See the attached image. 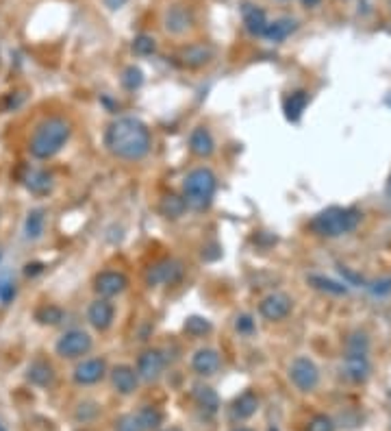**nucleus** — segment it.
Wrapping results in <instances>:
<instances>
[{
  "label": "nucleus",
  "mask_w": 391,
  "mask_h": 431,
  "mask_svg": "<svg viewBox=\"0 0 391 431\" xmlns=\"http://www.w3.org/2000/svg\"><path fill=\"white\" fill-rule=\"evenodd\" d=\"M190 27H192V16L185 7L176 5L168 11V16H166V29L168 31L178 35V33H185Z\"/></svg>",
  "instance_id": "nucleus-22"
},
{
  "label": "nucleus",
  "mask_w": 391,
  "mask_h": 431,
  "mask_svg": "<svg viewBox=\"0 0 391 431\" xmlns=\"http://www.w3.org/2000/svg\"><path fill=\"white\" fill-rule=\"evenodd\" d=\"M24 231H26V238L29 240H37L44 233V212L42 210H33L29 216H26Z\"/></svg>",
  "instance_id": "nucleus-29"
},
{
  "label": "nucleus",
  "mask_w": 391,
  "mask_h": 431,
  "mask_svg": "<svg viewBox=\"0 0 391 431\" xmlns=\"http://www.w3.org/2000/svg\"><path fill=\"white\" fill-rule=\"evenodd\" d=\"M163 368H166V358L161 355V351L156 348H150V351H144L137 360V377L144 379V382H156L161 375H163Z\"/></svg>",
  "instance_id": "nucleus-10"
},
{
  "label": "nucleus",
  "mask_w": 391,
  "mask_h": 431,
  "mask_svg": "<svg viewBox=\"0 0 391 431\" xmlns=\"http://www.w3.org/2000/svg\"><path fill=\"white\" fill-rule=\"evenodd\" d=\"M222 360H220V353L216 348H198L192 358V368L200 375V377H211L220 370Z\"/></svg>",
  "instance_id": "nucleus-12"
},
{
  "label": "nucleus",
  "mask_w": 391,
  "mask_h": 431,
  "mask_svg": "<svg viewBox=\"0 0 391 431\" xmlns=\"http://www.w3.org/2000/svg\"><path fill=\"white\" fill-rule=\"evenodd\" d=\"M94 346V340L87 332L83 329H70L66 332L59 340H57V355L66 360H76V358H83L87 355Z\"/></svg>",
  "instance_id": "nucleus-5"
},
{
  "label": "nucleus",
  "mask_w": 391,
  "mask_h": 431,
  "mask_svg": "<svg viewBox=\"0 0 391 431\" xmlns=\"http://www.w3.org/2000/svg\"><path fill=\"white\" fill-rule=\"evenodd\" d=\"M182 277V264L178 260H161L148 268V286H174Z\"/></svg>",
  "instance_id": "nucleus-7"
},
{
  "label": "nucleus",
  "mask_w": 391,
  "mask_h": 431,
  "mask_svg": "<svg viewBox=\"0 0 391 431\" xmlns=\"http://www.w3.org/2000/svg\"><path fill=\"white\" fill-rule=\"evenodd\" d=\"M306 431H335V423L326 414H318V416L311 418Z\"/></svg>",
  "instance_id": "nucleus-35"
},
{
  "label": "nucleus",
  "mask_w": 391,
  "mask_h": 431,
  "mask_svg": "<svg viewBox=\"0 0 391 431\" xmlns=\"http://www.w3.org/2000/svg\"><path fill=\"white\" fill-rule=\"evenodd\" d=\"M180 59H182V66H187V68H202L213 59V48L206 44L187 46L180 53Z\"/></svg>",
  "instance_id": "nucleus-17"
},
{
  "label": "nucleus",
  "mask_w": 391,
  "mask_h": 431,
  "mask_svg": "<svg viewBox=\"0 0 391 431\" xmlns=\"http://www.w3.org/2000/svg\"><path fill=\"white\" fill-rule=\"evenodd\" d=\"M309 284L320 290V292H326V294H335V296H342L348 292L346 284H339V281H333V279H326L322 274H311L309 277Z\"/></svg>",
  "instance_id": "nucleus-25"
},
{
  "label": "nucleus",
  "mask_w": 391,
  "mask_h": 431,
  "mask_svg": "<svg viewBox=\"0 0 391 431\" xmlns=\"http://www.w3.org/2000/svg\"><path fill=\"white\" fill-rule=\"evenodd\" d=\"M72 135V124L63 116L44 118L29 140V150L35 159H52L59 155Z\"/></svg>",
  "instance_id": "nucleus-2"
},
{
  "label": "nucleus",
  "mask_w": 391,
  "mask_h": 431,
  "mask_svg": "<svg viewBox=\"0 0 391 431\" xmlns=\"http://www.w3.org/2000/svg\"><path fill=\"white\" fill-rule=\"evenodd\" d=\"M218 192V176L211 168H194L185 181H182V200H185L187 210L204 212L211 207L213 196Z\"/></svg>",
  "instance_id": "nucleus-3"
},
{
  "label": "nucleus",
  "mask_w": 391,
  "mask_h": 431,
  "mask_svg": "<svg viewBox=\"0 0 391 431\" xmlns=\"http://www.w3.org/2000/svg\"><path fill=\"white\" fill-rule=\"evenodd\" d=\"M361 222V212L354 207H328L311 220V231L322 238H342L354 231Z\"/></svg>",
  "instance_id": "nucleus-4"
},
{
  "label": "nucleus",
  "mask_w": 391,
  "mask_h": 431,
  "mask_svg": "<svg viewBox=\"0 0 391 431\" xmlns=\"http://www.w3.org/2000/svg\"><path fill=\"white\" fill-rule=\"evenodd\" d=\"M113 318H116V308H113V303H109L107 298L94 301L87 310V320L96 332H107V329L113 324Z\"/></svg>",
  "instance_id": "nucleus-11"
},
{
  "label": "nucleus",
  "mask_w": 391,
  "mask_h": 431,
  "mask_svg": "<svg viewBox=\"0 0 391 431\" xmlns=\"http://www.w3.org/2000/svg\"><path fill=\"white\" fill-rule=\"evenodd\" d=\"M26 188L35 194H46L52 188V176L46 170H31V174L26 176Z\"/></svg>",
  "instance_id": "nucleus-27"
},
{
  "label": "nucleus",
  "mask_w": 391,
  "mask_h": 431,
  "mask_svg": "<svg viewBox=\"0 0 391 431\" xmlns=\"http://www.w3.org/2000/svg\"><path fill=\"white\" fill-rule=\"evenodd\" d=\"M128 288V277L120 270H102L94 279V292L100 298H111Z\"/></svg>",
  "instance_id": "nucleus-9"
},
{
  "label": "nucleus",
  "mask_w": 391,
  "mask_h": 431,
  "mask_svg": "<svg viewBox=\"0 0 391 431\" xmlns=\"http://www.w3.org/2000/svg\"><path fill=\"white\" fill-rule=\"evenodd\" d=\"M116 431H146L142 427V420L137 414H128V416H122L116 425Z\"/></svg>",
  "instance_id": "nucleus-34"
},
{
  "label": "nucleus",
  "mask_w": 391,
  "mask_h": 431,
  "mask_svg": "<svg viewBox=\"0 0 391 431\" xmlns=\"http://www.w3.org/2000/svg\"><path fill=\"white\" fill-rule=\"evenodd\" d=\"M302 3H304L306 7H316V5H320V0H302Z\"/></svg>",
  "instance_id": "nucleus-40"
},
{
  "label": "nucleus",
  "mask_w": 391,
  "mask_h": 431,
  "mask_svg": "<svg viewBox=\"0 0 391 431\" xmlns=\"http://www.w3.org/2000/svg\"><path fill=\"white\" fill-rule=\"evenodd\" d=\"M194 399H196V403H198V408H202V410H206V412H211V414L218 412V408H220V399H218L216 390L209 388V386H196Z\"/></svg>",
  "instance_id": "nucleus-24"
},
{
  "label": "nucleus",
  "mask_w": 391,
  "mask_h": 431,
  "mask_svg": "<svg viewBox=\"0 0 391 431\" xmlns=\"http://www.w3.org/2000/svg\"><path fill=\"white\" fill-rule=\"evenodd\" d=\"M235 327H237V332L240 334H252L254 332V320H252V316H248V314H242V316H237V322H235Z\"/></svg>",
  "instance_id": "nucleus-36"
},
{
  "label": "nucleus",
  "mask_w": 391,
  "mask_h": 431,
  "mask_svg": "<svg viewBox=\"0 0 391 431\" xmlns=\"http://www.w3.org/2000/svg\"><path fill=\"white\" fill-rule=\"evenodd\" d=\"M387 105L391 107V94H389V98H387Z\"/></svg>",
  "instance_id": "nucleus-42"
},
{
  "label": "nucleus",
  "mask_w": 391,
  "mask_h": 431,
  "mask_svg": "<svg viewBox=\"0 0 391 431\" xmlns=\"http://www.w3.org/2000/svg\"><path fill=\"white\" fill-rule=\"evenodd\" d=\"M111 384L113 388L120 392V394H133L137 390V384H139V377H137V370L130 368L126 364H120L111 370Z\"/></svg>",
  "instance_id": "nucleus-15"
},
{
  "label": "nucleus",
  "mask_w": 391,
  "mask_h": 431,
  "mask_svg": "<svg viewBox=\"0 0 391 431\" xmlns=\"http://www.w3.org/2000/svg\"><path fill=\"white\" fill-rule=\"evenodd\" d=\"M142 83H144L142 70L135 68V66H128V68L124 70V74H122V85H124L126 90H137Z\"/></svg>",
  "instance_id": "nucleus-33"
},
{
  "label": "nucleus",
  "mask_w": 391,
  "mask_h": 431,
  "mask_svg": "<svg viewBox=\"0 0 391 431\" xmlns=\"http://www.w3.org/2000/svg\"><path fill=\"white\" fill-rule=\"evenodd\" d=\"M259 314L270 322H278L292 314V298L285 292H272L261 298L259 303Z\"/></svg>",
  "instance_id": "nucleus-8"
},
{
  "label": "nucleus",
  "mask_w": 391,
  "mask_h": 431,
  "mask_svg": "<svg viewBox=\"0 0 391 431\" xmlns=\"http://www.w3.org/2000/svg\"><path fill=\"white\" fill-rule=\"evenodd\" d=\"M63 316H66V312L61 308H57V305H42V308L35 310V320L39 324H50V327L59 324L63 320Z\"/></svg>",
  "instance_id": "nucleus-28"
},
{
  "label": "nucleus",
  "mask_w": 391,
  "mask_h": 431,
  "mask_svg": "<svg viewBox=\"0 0 391 431\" xmlns=\"http://www.w3.org/2000/svg\"><path fill=\"white\" fill-rule=\"evenodd\" d=\"M242 16H244V24H246V29L248 33L252 35H263L266 33V27H268V16L266 11L252 5V3H246L242 7Z\"/></svg>",
  "instance_id": "nucleus-18"
},
{
  "label": "nucleus",
  "mask_w": 391,
  "mask_h": 431,
  "mask_svg": "<svg viewBox=\"0 0 391 431\" xmlns=\"http://www.w3.org/2000/svg\"><path fill=\"white\" fill-rule=\"evenodd\" d=\"M190 150H192V155L200 159H209L216 153V140L206 126H196L190 133Z\"/></svg>",
  "instance_id": "nucleus-14"
},
{
  "label": "nucleus",
  "mask_w": 391,
  "mask_h": 431,
  "mask_svg": "<svg viewBox=\"0 0 391 431\" xmlns=\"http://www.w3.org/2000/svg\"><path fill=\"white\" fill-rule=\"evenodd\" d=\"M290 379L300 392H311L320 384V370L309 358H296L290 366Z\"/></svg>",
  "instance_id": "nucleus-6"
},
{
  "label": "nucleus",
  "mask_w": 391,
  "mask_h": 431,
  "mask_svg": "<svg viewBox=\"0 0 391 431\" xmlns=\"http://www.w3.org/2000/svg\"><path fill=\"white\" fill-rule=\"evenodd\" d=\"M166 431H180L178 427H170V429H166Z\"/></svg>",
  "instance_id": "nucleus-41"
},
{
  "label": "nucleus",
  "mask_w": 391,
  "mask_h": 431,
  "mask_svg": "<svg viewBox=\"0 0 391 431\" xmlns=\"http://www.w3.org/2000/svg\"><path fill=\"white\" fill-rule=\"evenodd\" d=\"M42 270H44V266H42V264H26V270H24V272L31 277V274H37V272H42Z\"/></svg>",
  "instance_id": "nucleus-39"
},
{
  "label": "nucleus",
  "mask_w": 391,
  "mask_h": 431,
  "mask_svg": "<svg viewBox=\"0 0 391 431\" xmlns=\"http://www.w3.org/2000/svg\"><path fill=\"white\" fill-rule=\"evenodd\" d=\"M104 372H107V364H104V360H98V358L85 360L74 368V382L81 384V386H92V384L100 382Z\"/></svg>",
  "instance_id": "nucleus-13"
},
{
  "label": "nucleus",
  "mask_w": 391,
  "mask_h": 431,
  "mask_svg": "<svg viewBox=\"0 0 391 431\" xmlns=\"http://www.w3.org/2000/svg\"><path fill=\"white\" fill-rule=\"evenodd\" d=\"M52 379H55V370L52 366L44 360H37L29 366V382L39 386V388H46L52 384Z\"/></svg>",
  "instance_id": "nucleus-23"
},
{
  "label": "nucleus",
  "mask_w": 391,
  "mask_h": 431,
  "mask_svg": "<svg viewBox=\"0 0 391 431\" xmlns=\"http://www.w3.org/2000/svg\"><path fill=\"white\" fill-rule=\"evenodd\" d=\"M296 29H298L296 20H292V18H280V20L268 22L263 37H268L270 42H285Z\"/></svg>",
  "instance_id": "nucleus-21"
},
{
  "label": "nucleus",
  "mask_w": 391,
  "mask_h": 431,
  "mask_svg": "<svg viewBox=\"0 0 391 431\" xmlns=\"http://www.w3.org/2000/svg\"><path fill=\"white\" fill-rule=\"evenodd\" d=\"M104 146L124 162H142L152 148L150 129L137 118H118L104 131Z\"/></svg>",
  "instance_id": "nucleus-1"
},
{
  "label": "nucleus",
  "mask_w": 391,
  "mask_h": 431,
  "mask_svg": "<svg viewBox=\"0 0 391 431\" xmlns=\"http://www.w3.org/2000/svg\"><path fill=\"white\" fill-rule=\"evenodd\" d=\"M259 410V396L252 392V390H246L242 396L235 399L232 408H230V414L235 420H246L250 416H254Z\"/></svg>",
  "instance_id": "nucleus-19"
},
{
  "label": "nucleus",
  "mask_w": 391,
  "mask_h": 431,
  "mask_svg": "<svg viewBox=\"0 0 391 431\" xmlns=\"http://www.w3.org/2000/svg\"><path fill=\"white\" fill-rule=\"evenodd\" d=\"M161 214L166 218H180L182 214H185L187 205H185V200H182V196H176V194H170V196H163L161 198V205H159Z\"/></svg>",
  "instance_id": "nucleus-26"
},
{
  "label": "nucleus",
  "mask_w": 391,
  "mask_h": 431,
  "mask_svg": "<svg viewBox=\"0 0 391 431\" xmlns=\"http://www.w3.org/2000/svg\"><path fill=\"white\" fill-rule=\"evenodd\" d=\"M309 105V94L304 90H298V92H292L290 96L285 98V105H283V111H285V118L290 122H298L304 114Z\"/></svg>",
  "instance_id": "nucleus-20"
},
{
  "label": "nucleus",
  "mask_w": 391,
  "mask_h": 431,
  "mask_svg": "<svg viewBox=\"0 0 391 431\" xmlns=\"http://www.w3.org/2000/svg\"><path fill=\"white\" fill-rule=\"evenodd\" d=\"M376 296H385V294H389L391 292V277H385V279H380V281H374L372 286H368Z\"/></svg>",
  "instance_id": "nucleus-37"
},
{
  "label": "nucleus",
  "mask_w": 391,
  "mask_h": 431,
  "mask_svg": "<svg viewBox=\"0 0 391 431\" xmlns=\"http://www.w3.org/2000/svg\"><path fill=\"white\" fill-rule=\"evenodd\" d=\"M346 377L352 382H365L370 377V362H368V353H352L348 351L346 362H344Z\"/></svg>",
  "instance_id": "nucleus-16"
},
{
  "label": "nucleus",
  "mask_w": 391,
  "mask_h": 431,
  "mask_svg": "<svg viewBox=\"0 0 391 431\" xmlns=\"http://www.w3.org/2000/svg\"><path fill=\"white\" fill-rule=\"evenodd\" d=\"M13 296H15L13 284H0V301H3L5 305H9V303L13 301Z\"/></svg>",
  "instance_id": "nucleus-38"
},
{
  "label": "nucleus",
  "mask_w": 391,
  "mask_h": 431,
  "mask_svg": "<svg viewBox=\"0 0 391 431\" xmlns=\"http://www.w3.org/2000/svg\"><path fill=\"white\" fill-rule=\"evenodd\" d=\"M137 416H139V420H142V427H144L146 431H152V429H156V427L161 425V420H163L161 412L156 410V408H144V410H139V412H137Z\"/></svg>",
  "instance_id": "nucleus-31"
},
{
  "label": "nucleus",
  "mask_w": 391,
  "mask_h": 431,
  "mask_svg": "<svg viewBox=\"0 0 391 431\" xmlns=\"http://www.w3.org/2000/svg\"><path fill=\"white\" fill-rule=\"evenodd\" d=\"M235 431H250V429H235Z\"/></svg>",
  "instance_id": "nucleus-43"
},
{
  "label": "nucleus",
  "mask_w": 391,
  "mask_h": 431,
  "mask_svg": "<svg viewBox=\"0 0 391 431\" xmlns=\"http://www.w3.org/2000/svg\"><path fill=\"white\" fill-rule=\"evenodd\" d=\"M0 431H7V429H5V427H3V425H0Z\"/></svg>",
  "instance_id": "nucleus-44"
},
{
  "label": "nucleus",
  "mask_w": 391,
  "mask_h": 431,
  "mask_svg": "<svg viewBox=\"0 0 391 431\" xmlns=\"http://www.w3.org/2000/svg\"><path fill=\"white\" fill-rule=\"evenodd\" d=\"M182 329H185V334L192 336V338H202V336H206L209 332H211L213 327L202 316H190L185 320V324H182Z\"/></svg>",
  "instance_id": "nucleus-30"
},
{
  "label": "nucleus",
  "mask_w": 391,
  "mask_h": 431,
  "mask_svg": "<svg viewBox=\"0 0 391 431\" xmlns=\"http://www.w3.org/2000/svg\"><path fill=\"white\" fill-rule=\"evenodd\" d=\"M154 50H156L154 37H150V35H137V37H135V42H133V53H135V55L148 57V55L154 53Z\"/></svg>",
  "instance_id": "nucleus-32"
}]
</instances>
